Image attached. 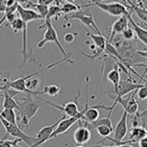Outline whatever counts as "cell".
Masks as SVG:
<instances>
[{
	"label": "cell",
	"instance_id": "24",
	"mask_svg": "<svg viewBox=\"0 0 147 147\" xmlns=\"http://www.w3.org/2000/svg\"><path fill=\"white\" fill-rule=\"evenodd\" d=\"M145 116H146V109H145V111H143L141 114L136 113V114L132 115V118H131V127L132 128L140 127L139 125H140L141 119H142L143 117H145Z\"/></svg>",
	"mask_w": 147,
	"mask_h": 147
},
{
	"label": "cell",
	"instance_id": "14",
	"mask_svg": "<svg viewBox=\"0 0 147 147\" xmlns=\"http://www.w3.org/2000/svg\"><path fill=\"white\" fill-rule=\"evenodd\" d=\"M73 137H74V140H75V142L77 143V144L83 145L90 140L91 133L86 127H84V126H79V127L74 131Z\"/></svg>",
	"mask_w": 147,
	"mask_h": 147
},
{
	"label": "cell",
	"instance_id": "35",
	"mask_svg": "<svg viewBox=\"0 0 147 147\" xmlns=\"http://www.w3.org/2000/svg\"><path fill=\"white\" fill-rule=\"evenodd\" d=\"M75 147H84L83 145H77V146H75Z\"/></svg>",
	"mask_w": 147,
	"mask_h": 147
},
{
	"label": "cell",
	"instance_id": "34",
	"mask_svg": "<svg viewBox=\"0 0 147 147\" xmlns=\"http://www.w3.org/2000/svg\"><path fill=\"white\" fill-rule=\"evenodd\" d=\"M136 54L137 55H141L142 56V58H145V60H146V56H147V53H146V49L143 51H136Z\"/></svg>",
	"mask_w": 147,
	"mask_h": 147
},
{
	"label": "cell",
	"instance_id": "30",
	"mask_svg": "<svg viewBox=\"0 0 147 147\" xmlns=\"http://www.w3.org/2000/svg\"><path fill=\"white\" fill-rule=\"evenodd\" d=\"M55 0H37V4H40V5H45V6H49L51 5L53 2H54ZM57 2H58V5H59V0H56Z\"/></svg>",
	"mask_w": 147,
	"mask_h": 147
},
{
	"label": "cell",
	"instance_id": "27",
	"mask_svg": "<svg viewBox=\"0 0 147 147\" xmlns=\"http://www.w3.org/2000/svg\"><path fill=\"white\" fill-rule=\"evenodd\" d=\"M122 38L124 39V41H133V40L135 39V34L132 28L128 26V28L122 32Z\"/></svg>",
	"mask_w": 147,
	"mask_h": 147
},
{
	"label": "cell",
	"instance_id": "12",
	"mask_svg": "<svg viewBox=\"0 0 147 147\" xmlns=\"http://www.w3.org/2000/svg\"><path fill=\"white\" fill-rule=\"evenodd\" d=\"M16 11H18V15H20V20L26 22H32V20H43L36 10H34V9H32V8H24V7L20 6V4H18Z\"/></svg>",
	"mask_w": 147,
	"mask_h": 147
},
{
	"label": "cell",
	"instance_id": "26",
	"mask_svg": "<svg viewBox=\"0 0 147 147\" xmlns=\"http://www.w3.org/2000/svg\"><path fill=\"white\" fill-rule=\"evenodd\" d=\"M20 139H14V140H8V139H1L0 140V147H14L18 145V142H20Z\"/></svg>",
	"mask_w": 147,
	"mask_h": 147
},
{
	"label": "cell",
	"instance_id": "13",
	"mask_svg": "<svg viewBox=\"0 0 147 147\" xmlns=\"http://www.w3.org/2000/svg\"><path fill=\"white\" fill-rule=\"evenodd\" d=\"M128 22H130L131 26H132V30L134 32L135 36L138 38V40L141 42L142 44H144L145 46L147 45V30L146 28H143L141 26H139V24H137L136 22L133 20L132 15H131V12H128V14L126 15Z\"/></svg>",
	"mask_w": 147,
	"mask_h": 147
},
{
	"label": "cell",
	"instance_id": "19",
	"mask_svg": "<svg viewBox=\"0 0 147 147\" xmlns=\"http://www.w3.org/2000/svg\"><path fill=\"white\" fill-rule=\"evenodd\" d=\"M40 84H41V80H40L39 78L36 77V76L28 78V79L24 81L26 88L30 91H37L40 86Z\"/></svg>",
	"mask_w": 147,
	"mask_h": 147
},
{
	"label": "cell",
	"instance_id": "31",
	"mask_svg": "<svg viewBox=\"0 0 147 147\" xmlns=\"http://www.w3.org/2000/svg\"><path fill=\"white\" fill-rule=\"evenodd\" d=\"M90 147H135V146H132V145H128V144H125V145H102V146H100V145H93V146H90Z\"/></svg>",
	"mask_w": 147,
	"mask_h": 147
},
{
	"label": "cell",
	"instance_id": "1",
	"mask_svg": "<svg viewBox=\"0 0 147 147\" xmlns=\"http://www.w3.org/2000/svg\"><path fill=\"white\" fill-rule=\"evenodd\" d=\"M34 98L35 97L30 94H26L24 98H15L18 102V115L20 117V124L18 127L22 130L24 127L28 126L30 120L35 117L38 111L40 110V105Z\"/></svg>",
	"mask_w": 147,
	"mask_h": 147
},
{
	"label": "cell",
	"instance_id": "11",
	"mask_svg": "<svg viewBox=\"0 0 147 147\" xmlns=\"http://www.w3.org/2000/svg\"><path fill=\"white\" fill-rule=\"evenodd\" d=\"M127 28H128V20H127V18H126V15H122V16H120V18L113 24L112 30H111V34H110V39L108 40L109 43L112 44L115 35H117V34L121 35L122 32Z\"/></svg>",
	"mask_w": 147,
	"mask_h": 147
},
{
	"label": "cell",
	"instance_id": "15",
	"mask_svg": "<svg viewBox=\"0 0 147 147\" xmlns=\"http://www.w3.org/2000/svg\"><path fill=\"white\" fill-rule=\"evenodd\" d=\"M107 78H108V80L110 81V82L113 83V86H114V89H113V94H115V93L117 92L118 85H119L120 80H121V74H120L119 68H118V66H117L116 63H115V65H114V68H113V69L108 73Z\"/></svg>",
	"mask_w": 147,
	"mask_h": 147
},
{
	"label": "cell",
	"instance_id": "36",
	"mask_svg": "<svg viewBox=\"0 0 147 147\" xmlns=\"http://www.w3.org/2000/svg\"><path fill=\"white\" fill-rule=\"evenodd\" d=\"M145 2H146V0H145Z\"/></svg>",
	"mask_w": 147,
	"mask_h": 147
},
{
	"label": "cell",
	"instance_id": "8",
	"mask_svg": "<svg viewBox=\"0 0 147 147\" xmlns=\"http://www.w3.org/2000/svg\"><path fill=\"white\" fill-rule=\"evenodd\" d=\"M80 95H81V93L78 92V94L74 97V98H75V100H74V102H67V104L62 105V106L53 104V102H48V100H43V98H39V100H41L42 102H44L45 104L50 105V106H52L53 108L59 110L61 113H63L65 116H67V117H75V116H77L78 114H79V112H80V111L78 110V104H77L78 97H79Z\"/></svg>",
	"mask_w": 147,
	"mask_h": 147
},
{
	"label": "cell",
	"instance_id": "32",
	"mask_svg": "<svg viewBox=\"0 0 147 147\" xmlns=\"http://www.w3.org/2000/svg\"><path fill=\"white\" fill-rule=\"evenodd\" d=\"M138 145L139 147H147V137L142 138L138 141Z\"/></svg>",
	"mask_w": 147,
	"mask_h": 147
},
{
	"label": "cell",
	"instance_id": "23",
	"mask_svg": "<svg viewBox=\"0 0 147 147\" xmlns=\"http://www.w3.org/2000/svg\"><path fill=\"white\" fill-rule=\"evenodd\" d=\"M24 22H22L20 18H16L12 22H11V24H6V26H8L9 28H10V30H12L14 34H16V32H20V30H22V28H24Z\"/></svg>",
	"mask_w": 147,
	"mask_h": 147
},
{
	"label": "cell",
	"instance_id": "5",
	"mask_svg": "<svg viewBox=\"0 0 147 147\" xmlns=\"http://www.w3.org/2000/svg\"><path fill=\"white\" fill-rule=\"evenodd\" d=\"M0 122H1V124L3 125V127L5 128V131H6L7 134L11 135V136H13L14 138L20 139V140L24 141V143H26L30 147H32V145H35L36 143H37L36 137H32V136L26 135L18 125H13V124L9 123L6 120L3 119L1 116H0Z\"/></svg>",
	"mask_w": 147,
	"mask_h": 147
},
{
	"label": "cell",
	"instance_id": "28",
	"mask_svg": "<svg viewBox=\"0 0 147 147\" xmlns=\"http://www.w3.org/2000/svg\"><path fill=\"white\" fill-rule=\"evenodd\" d=\"M137 90H138V91L136 92V94L138 95L139 100H146V97H147V87H146V85L140 87V88L137 89Z\"/></svg>",
	"mask_w": 147,
	"mask_h": 147
},
{
	"label": "cell",
	"instance_id": "4",
	"mask_svg": "<svg viewBox=\"0 0 147 147\" xmlns=\"http://www.w3.org/2000/svg\"><path fill=\"white\" fill-rule=\"evenodd\" d=\"M88 104H87V100L86 102H85V106L84 108L82 109V110H80L79 114H78L77 116H75V117H67L65 118V119H63L62 121L60 122V123L58 124V126L56 127V129L53 131V133L50 135V137H49V139H48V141L51 140V139H54L56 138V137H58L59 135L63 134V133H66L68 131V130L70 129V128L72 127V126L74 125L75 123H77L79 120H81V118L83 117V115H84L85 111L87 110V108H88Z\"/></svg>",
	"mask_w": 147,
	"mask_h": 147
},
{
	"label": "cell",
	"instance_id": "29",
	"mask_svg": "<svg viewBox=\"0 0 147 147\" xmlns=\"http://www.w3.org/2000/svg\"><path fill=\"white\" fill-rule=\"evenodd\" d=\"M75 36H77V34H72V32H67L66 35L64 36V41L65 43L71 44L75 40Z\"/></svg>",
	"mask_w": 147,
	"mask_h": 147
},
{
	"label": "cell",
	"instance_id": "20",
	"mask_svg": "<svg viewBox=\"0 0 147 147\" xmlns=\"http://www.w3.org/2000/svg\"><path fill=\"white\" fill-rule=\"evenodd\" d=\"M61 14V8L59 5H52V6L49 7V10H48V14L46 16L45 20H52V18H56L58 20V18H60Z\"/></svg>",
	"mask_w": 147,
	"mask_h": 147
},
{
	"label": "cell",
	"instance_id": "2",
	"mask_svg": "<svg viewBox=\"0 0 147 147\" xmlns=\"http://www.w3.org/2000/svg\"><path fill=\"white\" fill-rule=\"evenodd\" d=\"M46 28V32H45V34H44L43 40H42V41H40L39 43H38V47H39V48H43L47 43H55L57 46H58V48L60 49V51L62 52V54L64 55V59L68 60V61H69V63H71V64H73L74 61L70 59L71 55L68 54V53L65 51V49L63 48V46L61 45L60 41H59L57 30H55L54 26H52V20H45V22H44L42 26H39V28Z\"/></svg>",
	"mask_w": 147,
	"mask_h": 147
},
{
	"label": "cell",
	"instance_id": "22",
	"mask_svg": "<svg viewBox=\"0 0 147 147\" xmlns=\"http://www.w3.org/2000/svg\"><path fill=\"white\" fill-rule=\"evenodd\" d=\"M30 8L34 9L36 11H37L38 13L40 14V16H41L43 20H45L46 16H47L48 14V10H49V6H45V5H40V4H35V3H32V5H30Z\"/></svg>",
	"mask_w": 147,
	"mask_h": 147
},
{
	"label": "cell",
	"instance_id": "25",
	"mask_svg": "<svg viewBox=\"0 0 147 147\" xmlns=\"http://www.w3.org/2000/svg\"><path fill=\"white\" fill-rule=\"evenodd\" d=\"M96 132L98 135H100L104 138H107V137H110V135L114 132V128H110L108 126H98V127L95 128Z\"/></svg>",
	"mask_w": 147,
	"mask_h": 147
},
{
	"label": "cell",
	"instance_id": "33",
	"mask_svg": "<svg viewBox=\"0 0 147 147\" xmlns=\"http://www.w3.org/2000/svg\"><path fill=\"white\" fill-rule=\"evenodd\" d=\"M6 10V4H5L4 0H0V12L4 13Z\"/></svg>",
	"mask_w": 147,
	"mask_h": 147
},
{
	"label": "cell",
	"instance_id": "10",
	"mask_svg": "<svg viewBox=\"0 0 147 147\" xmlns=\"http://www.w3.org/2000/svg\"><path fill=\"white\" fill-rule=\"evenodd\" d=\"M137 89L132 93V95L126 98H120L118 100V104L122 105V107L124 108V111L127 113L128 115L132 116L136 113H138L139 109V104L137 102V100H135V95H136Z\"/></svg>",
	"mask_w": 147,
	"mask_h": 147
},
{
	"label": "cell",
	"instance_id": "6",
	"mask_svg": "<svg viewBox=\"0 0 147 147\" xmlns=\"http://www.w3.org/2000/svg\"><path fill=\"white\" fill-rule=\"evenodd\" d=\"M146 85V82L145 83H137L136 81H130V80H120L119 85H118V89H117V92L115 94H109L111 97L115 96V102L113 104L112 107V110L114 111L115 107L117 106L118 104V100L120 98H123L124 95L128 94V93L132 92L133 90H136V89H139L140 87L144 86Z\"/></svg>",
	"mask_w": 147,
	"mask_h": 147
},
{
	"label": "cell",
	"instance_id": "9",
	"mask_svg": "<svg viewBox=\"0 0 147 147\" xmlns=\"http://www.w3.org/2000/svg\"><path fill=\"white\" fill-rule=\"evenodd\" d=\"M127 120H128V114L124 111L123 115H122L120 121L118 122L117 126H116L115 130H114V138L112 137H107L102 141H100V143H97L96 145H100L102 142H104L105 140H111L112 142H116V141H123V139L125 138V136L128 133V125H127Z\"/></svg>",
	"mask_w": 147,
	"mask_h": 147
},
{
	"label": "cell",
	"instance_id": "3",
	"mask_svg": "<svg viewBox=\"0 0 147 147\" xmlns=\"http://www.w3.org/2000/svg\"><path fill=\"white\" fill-rule=\"evenodd\" d=\"M81 8L79 10L75 11V12H72L68 15H65L64 18L66 20H78L82 22L84 26L91 28L97 32V35H102V32L100 30L98 26H96L94 20H93V15L91 10L89 9V7H83L82 5H80Z\"/></svg>",
	"mask_w": 147,
	"mask_h": 147
},
{
	"label": "cell",
	"instance_id": "18",
	"mask_svg": "<svg viewBox=\"0 0 147 147\" xmlns=\"http://www.w3.org/2000/svg\"><path fill=\"white\" fill-rule=\"evenodd\" d=\"M60 8H61V14L68 15V14H70V13L75 12V11L79 10V9L81 8V6H80L79 4H77V3L66 2V3H64Z\"/></svg>",
	"mask_w": 147,
	"mask_h": 147
},
{
	"label": "cell",
	"instance_id": "17",
	"mask_svg": "<svg viewBox=\"0 0 147 147\" xmlns=\"http://www.w3.org/2000/svg\"><path fill=\"white\" fill-rule=\"evenodd\" d=\"M0 116L4 120H6L7 122H9V123L13 124V125H18V123H16V113H15V110H10V109L0 110Z\"/></svg>",
	"mask_w": 147,
	"mask_h": 147
},
{
	"label": "cell",
	"instance_id": "21",
	"mask_svg": "<svg viewBox=\"0 0 147 147\" xmlns=\"http://www.w3.org/2000/svg\"><path fill=\"white\" fill-rule=\"evenodd\" d=\"M60 90L61 89L58 85L51 84V85H46L42 92H43V94H48V95H50V96H56V95L59 94Z\"/></svg>",
	"mask_w": 147,
	"mask_h": 147
},
{
	"label": "cell",
	"instance_id": "16",
	"mask_svg": "<svg viewBox=\"0 0 147 147\" xmlns=\"http://www.w3.org/2000/svg\"><path fill=\"white\" fill-rule=\"evenodd\" d=\"M147 137V131L143 127L132 128L130 131V140H132L134 143H138V141L142 138Z\"/></svg>",
	"mask_w": 147,
	"mask_h": 147
},
{
	"label": "cell",
	"instance_id": "7",
	"mask_svg": "<svg viewBox=\"0 0 147 147\" xmlns=\"http://www.w3.org/2000/svg\"><path fill=\"white\" fill-rule=\"evenodd\" d=\"M83 7H91V6H97L102 11L109 13L113 16H122V15H127L129 11L124 4L120 2H112V3H102V2H94L91 4L82 5Z\"/></svg>",
	"mask_w": 147,
	"mask_h": 147
}]
</instances>
